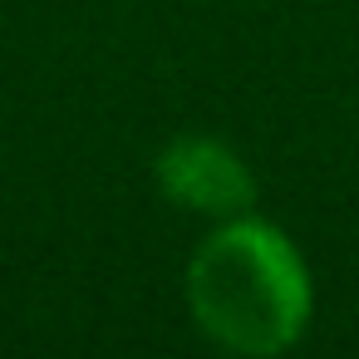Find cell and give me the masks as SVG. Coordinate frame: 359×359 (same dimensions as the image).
I'll return each mask as SVG.
<instances>
[{"instance_id":"obj_1","label":"cell","mask_w":359,"mask_h":359,"mask_svg":"<svg viewBox=\"0 0 359 359\" xmlns=\"http://www.w3.org/2000/svg\"><path fill=\"white\" fill-rule=\"evenodd\" d=\"M182 295L192 325L217 349L246 359H271L300 344L315 310L305 256L280 226L251 212L212 226L187 261Z\"/></svg>"},{"instance_id":"obj_2","label":"cell","mask_w":359,"mask_h":359,"mask_svg":"<svg viewBox=\"0 0 359 359\" xmlns=\"http://www.w3.org/2000/svg\"><path fill=\"white\" fill-rule=\"evenodd\" d=\"M153 177H158L163 197L172 207L192 212V217L231 222V217H246L256 207V177H251V168L222 138L177 133L153 158Z\"/></svg>"}]
</instances>
